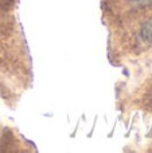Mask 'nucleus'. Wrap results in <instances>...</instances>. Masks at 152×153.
Returning a JSON list of instances; mask_svg holds the SVG:
<instances>
[{
    "mask_svg": "<svg viewBox=\"0 0 152 153\" xmlns=\"http://www.w3.org/2000/svg\"><path fill=\"white\" fill-rule=\"evenodd\" d=\"M142 1H143V0H142Z\"/></svg>",
    "mask_w": 152,
    "mask_h": 153,
    "instance_id": "2",
    "label": "nucleus"
},
{
    "mask_svg": "<svg viewBox=\"0 0 152 153\" xmlns=\"http://www.w3.org/2000/svg\"><path fill=\"white\" fill-rule=\"evenodd\" d=\"M140 47L142 48H148L152 45V19L145 22L142 26L139 32V38H137Z\"/></svg>",
    "mask_w": 152,
    "mask_h": 153,
    "instance_id": "1",
    "label": "nucleus"
}]
</instances>
